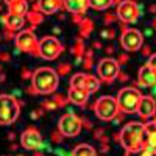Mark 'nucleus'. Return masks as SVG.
<instances>
[{"label": "nucleus", "instance_id": "obj_48", "mask_svg": "<svg viewBox=\"0 0 156 156\" xmlns=\"http://www.w3.org/2000/svg\"><path fill=\"white\" fill-rule=\"evenodd\" d=\"M94 47H95V48H100L101 44H100V42H94Z\"/></svg>", "mask_w": 156, "mask_h": 156}, {"label": "nucleus", "instance_id": "obj_14", "mask_svg": "<svg viewBox=\"0 0 156 156\" xmlns=\"http://www.w3.org/2000/svg\"><path fill=\"white\" fill-rule=\"evenodd\" d=\"M136 112L140 115V119L148 120L150 117L156 115V100L150 95H142Z\"/></svg>", "mask_w": 156, "mask_h": 156}, {"label": "nucleus", "instance_id": "obj_8", "mask_svg": "<svg viewBox=\"0 0 156 156\" xmlns=\"http://www.w3.org/2000/svg\"><path fill=\"white\" fill-rule=\"evenodd\" d=\"M62 44L55 36H44L39 41V58L45 61H53L62 53Z\"/></svg>", "mask_w": 156, "mask_h": 156}, {"label": "nucleus", "instance_id": "obj_7", "mask_svg": "<svg viewBox=\"0 0 156 156\" xmlns=\"http://www.w3.org/2000/svg\"><path fill=\"white\" fill-rule=\"evenodd\" d=\"M119 73H120V66H119V62H117V59L103 58V59L98 61L97 75H98L100 83L111 84L112 81H115V78L119 76Z\"/></svg>", "mask_w": 156, "mask_h": 156}, {"label": "nucleus", "instance_id": "obj_31", "mask_svg": "<svg viewBox=\"0 0 156 156\" xmlns=\"http://www.w3.org/2000/svg\"><path fill=\"white\" fill-rule=\"evenodd\" d=\"M42 108L44 109H47V111H53V109H56L58 106H56V103L53 101V100H45V101H42Z\"/></svg>", "mask_w": 156, "mask_h": 156}, {"label": "nucleus", "instance_id": "obj_15", "mask_svg": "<svg viewBox=\"0 0 156 156\" xmlns=\"http://www.w3.org/2000/svg\"><path fill=\"white\" fill-rule=\"evenodd\" d=\"M62 6V0H37L33 5V11H39L42 14H53V12L59 11Z\"/></svg>", "mask_w": 156, "mask_h": 156}, {"label": "nucleus", "instance_id": "obj_25", "mask_svg": "<svg viewBox=\"0 0 156 156\" xmlns=\"http://www.w3.org/2000/svg\"><path fill=\"white\" fill-rule=\"evenodd\" d=\"M72 53L75 55V58L84 55V44H83V39L81 37H76L75 39V44L72 47Z\"/></svg>", "mask_w": 156, "mask_h": 156}, {"label": "nucleus", "instance_id": "obj_2", "mask_svg": "<svg viewBox=\"0 0 156 156\" xmlns=\"http://www.w3.org/2000/svg\"><path fill=\"white\" fill-rule=\"evenodd\" d=\"M119 140L126 151L144 147L145 142V123L128 122L119 133Z\"/></svg>", "mask_w": 156, "mask_h": 156}, {"label": "nucleus", "instance_id": "obj_37", "mask_svg": "<svg viewBox=\"0 0 156 156\" xmlns=\"http://www.w3.org/2000/svg\"><path fill=\"white\" fill-rule=\"evenodd\" d=\"M31 75H33V73H31L28 69H23V70H22V78H23V80H28V78H31Z\"/></svg>", "mask_w": 156, "mask_h": 156}, {"label": "nucleus", "instance_id": "obj_29", "mask_svg": "<svg viewBox=\"0 0 156 156\" xmlns=\"http://www.w3.org/2000/svg\"><path fill=\"white\" fill-rule=\"evenodd\" d=\"M70 64H67V62H62V64H59V67H58V75H66V73H69L70 72Z\"/></svg>", "mask_w": 156, "mask_h": 156}, {"label": "nucleus", "instance_id": "obj_13", "mask_svg": "<svg viewBox=\"0 0 156 156\" xmlns=\"http://www.w3.org/2000/svg\"><path fill=\"white\" fill-rule=\"evenodd\" d=\"M42 140L44 139H42L41 133H39L34 126H28L20 134V145L28 151H37L41 144H42Z\"/></svg>", "mask_w": 156, "mask_h": 156}, {"label": "nucleus", "instance_id": "obj_11", "mask_svg": "<svg viewBox=\"0 0 156 156\" xmlns=\"http://www.w3.org/2000/svg\"><path fill=\"white\" fill-rule=\"evenodd\" d=\"M120 44L126 51H137L144 45V34L136 28L123 27L122 36H120Z\"/></svg>", "mask_w": 156, "mask_h": 156}, {"label": "nucleus", "instance_id": "obj_35", "mask_svg": "<svg viewBox=\"0 0 156 156\" xmlns=\"http://www.w3.org/2000/svg\"><path fill=\"white\" fill-rule=\"evenodd\" d=\"M42 114H44V109H36V111H33V112H31V115H30V117H31L33 120H36L37 117H39V115H42Z\"/></svg>", "mask_w": 156, "mask_h": 156}, {"label": "nucleus", "instance_id": "obj_47", "mask_svg": "<svg viewBox=\"0 0 156 156\" xmlns=\"http://www.w3.org/2000/svg\"><path fill=\"white\" fill-rule=\"evenodd\" d=\"M151 25H153V30H156V17L153 19V22H151Z\"/></svg>", "mask_w": 156, "mask_h": 156}, {"label": "nucleus", "instance_id": "obj_27", "mask_svg": "<svg viewBox=\"0 0 156 156\" xmlns=\"http://www.w3.org/2000/svg\"><path fill=\"white\" fill-rule=\"evenodd\" d=\"M84 59H83V66L86 67V69H90L92 67V64H94V51L92 50H87V51H84Z\"/></svg>", "mask_w": 156, "mask_h": 156}, {"label": "nucleus", "instance_id": "obj_51", "mask_svg": "<svg viewBox=\"0 0 156 156\" xmlns=\"http://www.w3.org/2000/svg\"><path fill=\"white\" fill-rule=\"evenodd\" d=\"M153 120H154V122H156V117H154V119H153Z\"/></svg>", "mask_w": 156, "mask_h": 156}, {"label": "nucleus", "instance_id": "obj_52", "mask_svg": "<svg viewBox=\"0 0 156 156\" xmlns=\"http://www.w3.org/2000/svg\"><path fill=\"white\" fill-rule=\"evenodd\" d=\"M19 156H25V154H19Z\"/></svg>", "mask_w": 156, "mask_h": 156}, {"label": "nucleus", "instance_id": "obj_26", "mask_svg": "<svg viewBox=\"0 0 156 156\" xmlns=\"http://www.w3.org/2000/svg\"><path fill=\"white\" fill-rule=\"evenodd\" d=\"M125 156H156V153L150 151V150L145 148V147H140V148H137V150H129V151H126Z\"/></svg>", "mask_w": 156, "mask_h": 156}, {"label": "nucleus", "instance_id": "obj_54", "mask_svg": "<svg viewBox=\"0 0 156 156\" xmlns=\"http://www.w3.org/2000/svg\"><path fill=\"white\" fill-rule=\"evenodd\" d=\"M0 69H2V66H0Z\"/></svg>", "mask_w": 156, "mask_h": 156}, {"label": "nucleus", "instance_id": "obj_10", "mask_svg": "<svg viewBox=\"0 0 156 156\" xmlns=\"http://www.w3.org/2000/svg\"><path fill=\"white\" fill-rule=\"evenodd\" d=\"M142 14V6H139L134 0H122L117 5V17L123 23H134Z\"/></svg>", "mask_w": 156, "mask_h": 156}, {"label": "nucleus", "instance_id": "obj_4", "mask_svg": "<svg viewBox=\"0 0 156 156\" xmlns=\"http://www.w3.org/2000/svg\"><path fill=\"white\" fill-rule=\"evenodd\" d=\"M142 98L140 90L136 87H123L119 90L117 94V105H119L120 112L123 114H133L137 111L139 106V101Z\"/></svg>", "mask_w": 156, "mask_h": 156}, {"label": "nucleus", "instance_id": "obj_12", "mask_svg": "<svg viewBox=\"0 0 156 156\" xmlns=\"http://www.w3.org/2000/svg\"><path fill=\"white\" fill-rule=\"evenodd\" d=\"M70 87H76V89H83L90 95L98 90L100 87V80L95 78L94 75L89 73H75L70 78Z\"/></svg>", "mask_w": 156, "mask_h": 156}, {"label": "nucleus", "instance_id": "obj_17", "mask_svg": "<svg viewBox=\"0 0 156 156\" xmlns=\"http://www.w3.org/2000/svg\"><path fill=\"white\" fill-rule=\"evenodd\" d=\"M0 22L5 25V28H6L8 31L16 33L17 30H20V28L23 27L25 17H23V16H16V14H11V12H8V14H5V16L0 17Z\"/></svg>", "mask_w": 156, "mask_h": 156}, {"label": "nucleus", "instance_id": "obj_43", "mask_svg": "<svg viewBox=\"0 0 156 156\" xmlns=\"http://www.w3.org/2000/svg\"><path fill=\"white\" fill-rule=\"evenodd\" d=\"M128 78H129L128 75H125V73H122V72L119 73V80H120V81H126V80H128Z\"/></svg>", "mask_w": 156, "mask_h": 156}, {"label": "nucleus", "instance_id": "obj_50", "mask_svg": "<svg viewBox=\"0 0 156 156\" xmlns=\"http://www.w3.org/2000/svg\"><path fill=\"white\" fill-rule=\"evenodd\" d=\"M112 51V47H106V53H111Z\"/></svg>", "mask_w": 156, "mask_h": 156}, {"label": "nucleus", "instance_id": "obj_20", "mask_svg": "<svg viewBox=\"0 0 156 156\" xmlns=\"http://www.w3.org/2000/svg\"><path fill=\"white\" fill-rule=\"evenodd\" d=\"M62 6L72 14H84V11L89 8L87 0H62Z\"/></svg>", "mask_w": 156, "mask_h": 156}, {"label": "nucleus", "instance_id": "obj_22", "mask_svg": "<svg viewBox=\"0 0 156 156\" xmlns=\"http://www.w3.org/2000/svg\"><path fill=\"white\" fill-rule=\"evenodd\" d=\"M80 36L81 37H87L90 33L94 31V22L90 20V19H87V17H84L81 22H80Z\"/></svg>", "mask_w": 156, "mask_h": 156}, {"label": "nucleus", "instance_id": "obj_41", "mask_svg": "<svg viewBox=\"0 0 156 156\" xmlns=\"http://www.w3.org/2000/svg\"><path fill=\"white\" fill-rule=\"evenodd\" d=\"M83 128H87V129H90V128H92V123H90L87 119H83Z\"/></svg>", "mask_w": 156, "mask_h": 156}, {"label": "nucleus", "instance_id": "obj_24", "mask_svg": "<svg viewBox=\"0 0 156 156\" xmlns=\"http://www.w3.org/2000/svg\"><path fill=\"white\" fill-rule=\"evenodd\" d=\"M27 19H28V22L34 27V25L41 23V22L44 20V16H42V12H39V11H28V12H27Z\"/></svg>", "mask_w": 156, "mask_h": 156}, {"label": "nucleus", "instance_id": "obj_42", "mask_svg": "<svg viewBox=\"0 0 156 156\" xmlns=\"http://www.w3.org/2000/svg\"><path fill=\"white\" fill-rule=\"evenodd\" d=\"M0 61H9V55L8 53H0Z\"/></svg>", "mask_w": 156, "mask_h": 156}, {"label": "nucleus", "instance_id": "obj_28", "mask_svg": "<svg viewBox=\"0 0 156 156\" xmlns=\"http://www.w3.org/2000/svg\"><path fill=\"white\" fill-rule=\"evenodd\" d=\"M53 101L56 103L58 108H64L69 103V98L64 97V95H59V94H53Z\"/></svg>", "mask_w": 156, "mask_h": 156}, {"label": "nucleus", "instance_id": "obj_19", "mask_svg": "<svg viewBox=\"0 0 156 156\" xmlns=\"http://www.w3.org/2000/svg\"><path fill=\"white\" fill-rule=\"evenodd\" d=\"M67 98H69V101H70V103H73V105L84 108L86 101H87V98H89V94L86 92V90H83V89L69 87V92H67Z\"/></svg>", "mask_w": 156, "mask_h": 156}, {"label": "nucleus", "instance_id": "obj_5", "mask_svg": "<svg viewBox=\"0 0 156 156\" xmlns=\"http://www.w3.org/2000/svg\"><path fill=\"white\" fill-rule=\"evenodd\" d=\"M94 112L103 122H111L115 119V115L120 112L119 105H117V100L111 95H103L100 97L95 103H94Z\"/></svg>", "mask_w": 156, "mask_h": 156}, {"label": "nucleus", "instance_id": "obj_34", "mask_svg": "<svg viewBox=\"0 0 156 156\" xmlns=\"http://www.w3.org/2000/svg\"><path fill=\"white\" fill-rule=\"evenodd\" d=\"M117 62H119V66H123L125 62H128V53H122L119 59H117Z\"/></svg>", "mask_w": 156, "mask_h": 156}, {"label": "nucleus", "instance_id": "obj_49", "mask_svg": "<svg viewBox=\"0 0 156 156\" xmlns=\"http://www.w3.org/2000/svg\"><path fill=\"white\" fill-rule=\"evenodd\" d=\"M34 156H44V153H42V151H39V150H37V153H34Z\"/></svg>", "mask_w": 156, "mask_h": 156}, {"label": "nucleus", "instance_id": "obj_3", "mask_svg": "<svg viewBox=\"0 0 156 156\" xmlns=\"http://www.w3.org/2000/svg\"><path fill=\"white\" fill-rule=\"evenodd\" d=\"M20 105L14 95H0V125H11L17 120L20 114Z\"/></svg>", "mask_w": 156, "mask_h": 156}, {"label": "nucleus", "instance_id": "obj_30", "mask_svg": "<svg viewBox=\"0 0 156 156\" xmlns=\"http://www.w3.org/2000/svg\"><path fill=\"white\" fill-rule=\"evenodd\" d=\"M50 139L53 140V142H56V144H61V142H62V139H64V136L61 134V131H59V129H56V131H53V133H51Z\"/></svg>", "mask_w": 156, "mask_h": 156}, {"label": "nucleus", "instance_id": "obj_1", "mask_svg": "<svg viewBox=\"0 0 156 156\" xmlns=\"http://www.w3.org/2000/svg\"><path fill=\"white\" fill-rule=\"evenodd\" d=\"M59 84V75L50 67H39L31 75V87L27 92L33 95H50L55 94Z\"/></svg>", "mask_w": 156, "mask_h": 156}, {"label": "nucleus", "instance_id": "obj_6", "mask_svg": "<svg viewBox=\"0 0 156 156\" xmlns=\"http://www.w3.org/2000/svg\"><path fill=\"white\" fill-rule=\"evenodd\" d=\"M14 42L19 51L23 53H30L36 58H39V41L34 36L33 30H22L16 34Z\"/></svg>", "mask_w": 156, "mask_h": 156}, {"label": "nucleus", "instance_id": "obj_36", "mask_svg": "<svg viewBox=\"0 0 156 156\" xmlns=\"http://www.w3.org/2000/svg\"><path fill=\"white\" fill-rule=\"evenodd\" d=\"M103 136H105V131H103V128H98V129H95V133H94V137H95V139H98V140H100Z\"/></svg>", "mask_w": 156, "mask_h": 156}, {"label": "nucleus", "instance_id": "obj_23", "mask_svg": "<svg viewBox=\"0 0 156 156\" xmlns=\"http://www.w3.org/2000/svg\"><path fill=\"white\" fill-rule=\"evenodd\" d=\"M87 5L97 11H103V9H108L109 6H112L114 0H87Z\"/></svg>", "mask_w": 156, "mask_h": 156}, {"label": "nucleus", "instance_id": "obj_39", "mask_svg": "<svg viewBox=\"0 0 156 156\" xmlns=\"http://www.w3.org/2000/svg\"><path fill=\"white\" fill-rule=\"evenodd\" d=\"M84 17H83V14H73V22L75 23H78V25H80V22L83 20Z\"/></svg>", "mask_w": 156, "mask_h": 156}, {"label": "nucleus", "instance_id": "obj_18", "mask_svg": "<svg viewBox=\"0 0 156 156\" xmlns=\"http://www.w3.org/2000/svg\"><path fill=\"white\" fill-rule=\"evenodd\" d=\"M144 147L148 148L150 151L156 153V122L148 120L145 123V142Z\"/></svg>", "mask_w": 156, "mask_h": 156}, {"label": "nucleus", "instance_id": "obj_32", "mask_svg": "<svg viewBox=\"0 0 156 156\" xmlns=\"http://www.w3.org/2000/svg\"><path fill=\"white\" fill-rule=\"evenodd\" d=\"M147 64H148V66L156 72V53H151L150 56H148V61H147Z\"/></svg>", "mask_w": 156, "mask_h": 156}, {"label": "nucleus", "instance_id": "obj_33", "mask_svg": "<svg viewBox=\"0 0 156 156\" xmlns=\"http://www.w3.org/2000/svg\"><path fill=\"white\" fill-rule=\"evenodd\" d=\"M100 36H101L103 39H112V37H114V31H112V30H101V31H100Z\"/></svg>", "mask_w": 156, "mask_h": 156}, {"label": "nucleus", "instance_id": "obj_45", "mask_svg": "<svg viewBox=\"0 0 156 156\" xmlns=\"http://www.w3.org/2000/svg\"><path fill=\"white\" fill-rule=\"evenodd\" d=\"M150 97H153V98L156 100V84L151 86V95H150Z\"/></svg>", "mask_w": 156, "mask_h": 156}, {"label": "nucleus", "instance_id": "obj_46", "mask_svg": "<svg viewBox=\"0 0 156 156\" xmlns=\"http://www.w3.org/2000/svg\"><path fill=\"white\" fill-rule=\"evenodd\" d=\"M150 11H151V12H156V5H151V6H150Z\"/></svg>", "mask_w": 156, "mask_h": 156}, {"label": "nucleus", "instance_id": "obj_21", "mask_svg": "<svg viewBox=\"0 0 156 156\" xmlns=\"http://www.w3.org/2000/svg\"><path fill=\"white\" fill-rule=\"evenodd\" d=\"M70 156H97V151L92 145H89V144H78L72 150Z\"/></svg>", "mask_w": 156, "mask_h": 156}, {"label": "nucleus", "instance_id": "obj_53", "mask_svg": "<svg viewBox=\"0 0 156 156\" xmlns=\"http://www.w3.org/2000/svg\"><path fill=\"white\" fill-rule=\"evenodd\" d=\"M0 9H2V6H0Z\"/></svg>", "mask_w": 156, "mask_h": 156}, {"label": "nucleus", "instance_id": "obj_9", "mask_svg": "<svg viewBox=\"0 0 156 156\" xmlns=\"http://www.w3.org/2000/svg\"><path fill=\"white\" fill-rule=\"evenodd\" d=\"M83 128V119L78 117L73 112H69L66 115H62L58 122V129L64 137H75L81 133Z\"/></svg>", "mask_w": 156, "mask_h": 156}, {"label": "nucleus", "instance_id": "obj_38", "mask_svg": "<svg viewBox=\"0 0 156 156\" xmlns=\"http://www.w3.org/2000/svg\"><path fill=\"white\" fill-rule=\"evenodd\" d=\"M112 20H115V14H106V17H105V23L109 25Z\"/></svg>", "mask_w": 156, "mask_h": 156}, {"label": "nucleus", "instance_id": "obj_40", "mask_svg": "<svg viewBox=\"0 0 156 156\" xmlns=\"http://www.w3.org/2000/svg\"><path fill=\"white\" fill-rule=\"evenodd\" d=\"M140 50H142V55H145V56H150V55H151V53H150V47H148V45H145V47L142 45V48H140Z\"/></svg>", "mask_w": 156, "mask_h": 156}, {"label": "nucleus", "instance_id": "obj_44", "mask_svg": "<svg viewBox=\"0 0 156 156\" xmlns=\"http://www.w3.org/2000/svg\"><path fill=\"white\" fill-rule=\"evenodd\" d=\"M108 150H109L108 144H101V153H108Z\"/></svg>", "mask_w": 156, "mask_h": 156}, {"label": "nucleus", "instance_id": "obj_16", "mask_svg": "<svg viewBox=\"0 0 156 156\" xmlns=\"http://www.w3.org/2000/svg\"><path fill=\"white\" fill-rule=\"evenodd\" d=\"M137 84L140 87H151L156 84V72L148 66V64H144L137 73Z\"/></svg>", "mask_w": 156, "mask_h": 156}]
</instances>
